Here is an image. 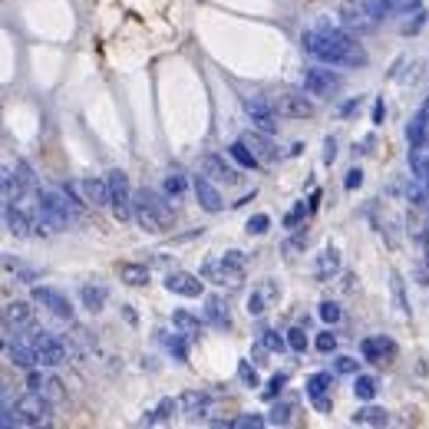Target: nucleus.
Here are the masks:
<instances>
[{"label": "nucleus", "instance_id": "6ab92c4d", "mask_svg": "<svg viewBox=\"0 0 429 429\" xmlns=\"http://www.w3.org/2000/svg\"><path fill=\"white\" fill-rule=\"evenodd\" d=\"M360 350H363V356H367L370 363H387V360L396 354V343H393L390 337H367V340L360 343Z\"/></svg>", "mask_w": 429, "mask_h": 429}, {"label": "nucleus", "instance_id": "4be33fe9", "mask_svg": "<svg viewBox=\"0 0 429 429\" xmlns=\"http://www.w3.org/2000/svg\"><path fill=\"white\" fill-rule=\"evenodd\" d=\"M337 271H340V251H337V248H324L320 258H317V271H314V274H317L320 281H330Z\"/></svg>", "mask_w": 429, "mask_h": 429}, {"label": "nucleus", "instance_id": "f257e3e1", "mask_svg": "<svg viewBox=\"0 0 429 429\" xmlns=\"http://www.w3.org/2000/svg\"><path fill=\"white\" fill-rule=\"evenodd\" d=\"M300 47L304 53L327 63V66H367V50L356 43L347 30L340 27H314V30H304L300 34Z\"/></svg>", "mask_w": 429, "mask_h": 429}, {"label": "nucleus", "instance_id": "9d476101", "mask_svg": "<svg viewBox=\"0 0 429 429\" xmlns=\"http://www.w3.org/2000/svg\"><path fill=\"white\" fill-rule=\"evenodd\" d=\"M244 112L251 116V122L264 132H278V116L281 112L274 109V99H264V96H251L244 99Z\"/></svg>", "mask_w": 429, "mask_h": 429}, {"label": "nucleus", "instance_id": "4468645a", "mask_svg": "<svg viewBox=\"0 0 429 429\" xmlns=\"http://www.w3.org/2000/svg\"><path fill=\"white\" fill-rule=\"evenodd\" d=\"M202 168H205L208 179H215V182H224V185H238L242 182V172L238 168L228 166V159H222V155H202Z\"/></svg>", "mask_w": 429, "mask_h": 429}, {"label": "nucleus", "instance_id": "b1692460", "mask_svg": "<svg viewBox=\"0 0 429 429\" xmlns=\"http://www.w3.org/2000/svg\"><path fill=\"white\" fill-rule=\"evenodd\" d=\"M205 320L211 324V327H218V330H231V317L224 314V304L218 298L205 300Z\"/></svg>", "mask_w": 429, "mask_h": 429}, {"label": "nucleus", "instance_id": "2eb2a0df", "mask_svg": "<svg viewBox=\"0 0 429 429\" xmlns=\"http://www.w3.org/2000/svg\"><path fill=\"white\" fill-rule=\"evenodd\" d=\"M166 287L172 294H182V298H202V291H205L202 278H195L188 271H172L166 278Z\"/></svg>", "mask_w": 429, "mask_h": 429}, {"label": "nucleus", "instance_id": "3c124183", "mask_svg": "<svg viewBox=\"0 0 429 429\" xmlns=\"http://www.w3.org/2000/svg\"><path fill=\"white\" fill-rule=\"evenodd\" d=\"M43 383H47V380H43V374L30 370V376H27V390H40V393H43Z\"/></svg>", "mask_w": 429, "mask_h": 429}, {"label": "nucleus", "instance_id": "9b49d317", "mask_svg": "<svg viewBox=\"0 0 429 429\" xmlns=\"http://www.w3.org/2000/svg\"><path fill=\"white\" fill-rule=\"evenodd\" d=\"M34 300H37L43 311H50L53 317L73 320V304L63 298L60 291H53V287H47V284H37V287H34Z\"/></svg>", "mask_w": 429, "mask_h": 429}, {"label": "nucleus", "instance_id": "f8f14e48", "mask_svg": "<svg viewBox=\"0 0 429 429\" xmlns=\"http://www.w3.org/2000/svg\"><path fill=\"white\" fill-rule=\"evenodd\" d=\"M242 142L255 152L258 159H261L264 166H274V162L281 159V149L271 142V132H264V129L255 132V129H251V132H244V135H242Z\"/></svg>", "mask_w": 429, "mask_h": 429}, {"label": "nucleus", "instance_id": "aec40b11", "mask_svg": "<svg viewBox=\"0 0 429 429\" xmlns=\"http://www.w3.org/2000/svg\"><path fill=\"white\" fill-rule=\"evenodd\" d=\"M79 188L90 205H109V179H83Z\"/></svg>", "mask_w": 429, "mask_h": 429}, {"label": "nucleus", "instance_id": "6e6552de", "mask_svg": "<svg viewBox=\"0 0 429 429\" xmlns=\"http://www.w3.org/2000/svg\"><path fill=\"white\" fill-rule=\"evenodd\" d=\"M34 320H37V311H34L27 300H10V304L3 307V334H7V340L34 330Z\"/></svg>", "mask_w": 429, "mask_h": 429}, {"label": "nucleus", "instance_id": "cd10ccee", "mask_svg": "<svg viewBox=\"0 0 429 429\" xmlns=\"http://www.w3.org/2000/svg\"><path fill=\"white\" fill-rule=\"evenodd\" d=\"M179 406H182V403H175V400L168 396V400H162V403H159V410L146 413L139 423H142V426H152V423H166V419H172V416H175V410H179Z\"/></svg>", "mask_w": 429, "mask_h": 429}, {"label": "nucleus", "instance_id": "393cba45", "mask_svg": "<svg viewBox=\"0 0 429 429\" xmlns=\"http://www.w3.org/2000/svg\"><path fill=\"white\" fill-rule=\"evenodd\" d=\"M79 298H83V304H86V311H93V314H99L103 307H106V300H109V294H106V287H99V284H83V291H79Z\"/></svg>", "mask_w": 429, "mask_h": 429}, {"label": "nucleus", "instance_id": "49530a36", "mask_svg": "<svg viewBox=\"0 0 429 429\" xmlns=\"http://www.w3.org/2000/svg\"><path fill=\"white\" fill-rule=\"evenodd\" d=\"M334 370H337V374H356V360H354V356H337Z\"/></svg>", "mask_w": 429, "mask_h": 429}, {"label": "nucleus", "instance_id": "c03bdc74", "mask_svg": "<svg viewBox=\"0 0 429 429\" xmlns=\"http://www.w3.org/2000/svg\"><path fill=\"white\" fill-rule=\"evenodd\" d=\"M238 376H242L248 387H258V370H255L248 360H242V363H238Z\"/></svg>", "mask_w": 429, "mask_h": 429}, {"label": "nucleus", "instance_id": "f3484780", "mask_svg": "<svg viewBox=\"0 0 429 429\" xmlns=\"http://www.w3.org/2000/svg\"><path fill=\"white\" fill-rule=\"evenodd\" d=\"M7 356H10V363L20 367V370H34V367H37V350H34L23 337H17V340L10 337V340H7Z\"/></svg>", "mask_w": 429, "mask_h": 429}, {"label": "nucleus", "instance_id": "a18cd8bd", "mask_svg": "<svg viewBox=\"0 0 429 429\" xmlns=\"http://www.w3.org/2000/svg\"><path fill=\"white\" fill-rule=\"evenodd\" d=\"M423 20H426V14L423 10H416L413 14L410 23H403V37H413V34H419V27H423Z\"/></svg>", "mask_w": 429, "mask_h": 429}, {"label": "nucleus", "instance_id": "39448f33", "mask_svg": "<svg viewBox=\"0 0 429 429\" xmlns=\"http://www.w3.org/2000/svg\"><path fill=\"white\" fill-rule=\"evenodd\" d=\"M23 337V334H20ZM34 350H37V363L40 367H60V363H66L70 360V347L60 340L56 334L50 330H30V337H23Z\"/></svg>", "mask_w": 429, "mask_h": 429}, {"label": "nucleus", "instance_id": "7ed1b4c3", "mask_svg": "<svg viewBox=\"0 0 429 429\" xmlns=\"http://www.w3.org/2000/svg\"><path fill=\"white\" fill-rule=\"evenodd\" d=\"M132 208H135V222L142 231H166L168 224L175 222V208L168 205L166 198L152 188H139L135 198H132Z\"/></svg>", "mask_w": 429, "mask_h": 429}, {"label": "nucleus", "instance_id": "5701e85b", "mask_svg": "<svg viewBox=\"0 0 429 429\" xmlns=\"http://www.w3.org/2000/svg\"><path fill=\"white\" fill-rule=\"evenodd\" d=\"M119 271V278H122V284H129V287H146L149 284V268H142V264H119L116 268Z\"/></svg>", "mask_w": 429, "mask_h": 429}, {"label": "nucleus", "instance_id": "ea45409f", "mask_svg": "<svg viewBox=\"0 0 429 429\" xmlns=\"http://www.w3.org/2000/svg\"><path fill=\"white\" fill-rule=\"evenodd\" d=\"M284 383H287V376H284V374H274L271 380H268V390H264L261 396H264V400H274V396L284 390Z\"/></svg>", "mask_w": 429, "mask_h": 429}, {"label": "nucleus", "instance_id": "a878e982", "mask_svg": "<svg viewBox=\"0 0 429 429\" xmlns=\"http://www.w3.org/2000/svg\"><path fill=\"white\" fill-rule=\"evenodd\" d=\"M410 172L429 185V149L426 146H413L410 149Z\"/></svg>", "mask_w": 429, "mask_h": 429}, {"label": "nucleus", "instance_id": "c9c22d12", "mask_svg": "<svg viewBox=\"0 0 429 429\" xmlns=\"http://www.w3.org/2000/svg\"><path fill=\"white\" fill-rule=\"evenodd\" d=\"M291 410H294L291 403H278V406L271 410V416H268V423H271V426H287V423H291Z\"/></svg>", "mask_w": 429, "mask_h": 429}, {"label": "nucleus", "instance_id": "412c9836", "mask_svg": "<svg viewBox=\"0 0 429 429\" xmlns=\"http://www.w3.org/2000/svg\"><path fill=\"white\" fill-rule=\"evenodd\" d=\"M356 426H390V413L380 410V406H360L354 413Z\"/></svg>", "mask_w": 429, "mask_h": 429}, {"label": "nucleus", "instance_id": "09e8293b", "mask_svg": "<svg viewBox=\"0 0 429 429\" xmlns=\"http://www.w3.org/2000/svg\"><path fill=\"white\" fill-rule=\"evenodd\" d=\"M248 314H251V317L264 314V294H258V291H255V294L248 298Z\"/></svg>", "mask_w": 429, "mask_h": 429}, {"label": "nucleus", "instance_id": "a211bd4d", "mask_svg": "<svg viewBox=\"0 0 429 429\" xmlns=\"http://www.w3.org/2000/svg\"><path fill=\"white\" fill-rule=\"evenodd\" d=\"M195 198H198V205L205 208V211H211V215L224 208L222 192L211 185V179H208V175H198V179H195Z\"/></svg>", "mask_w": 429, "mask_h": 429}, {"label": "nucleus", "instance_id": "7c9ffc66", "mask_svg": "<svg viewBox=\"0 0 429 429\" xmlns=\"http://www.w3.org/2000/svg\"><path fill=\"white\" fill-rule=\"evenodd\" d=\"M334 387V376L330 374H314L307 380V396L311 400H317V396H327V390Z\"/></svg>", "mask_w": 429, "mask_h": 429}, {"label": "nucleus", "instance_id": "423d86ee", "mask_svg": "<svg viewBox=\"0 0 429 429\" xmlns=\"http://www.w3.org/2000/svg\"><path fill=\"white\" fill-rule=\"evenodd\" d=\"M17 426H47L50 423V396L40 390H27L14 403Z\"/></svg>", "mask_w": 429, "mask_h": 429}, {"label": "nucleus", "instance_id": "f704fd0d", "mask_svg": "<svg viewBox=\"0 0 429 429\" xmlns=\"http://www.w3.org/2000/svg\"><path fill=\"white\" fill-rule=\"evenodd\" d=\"M231 426L235 429H261V426H268V419H264L261 413H244L238 419H231Z\"/></svg>", "mask_w": 429, "mask_h": 429}, {"label": "nucleus", "instance_id": "603ef678", "mask_svg": "<svg viewBox=\"0 0 429 429\" xmlns=\"http://www.w3.org/2000/svg\"><path fill=\"white\" fill-rule=\"evenodd\" d=\"M360 182H363V172H360V168H350V172H347V179H343V185H347V188H356Z\"/></svg>", "mask_w": 429, "mask_h": 429}, {"label": "nucleus", "instance_id": "20e7f679", "mask_svg": "<svg viewBox=\"0 0 429 429\" xmlns=\"http://www.w3.org/2000/svg\"><path fill=\"white\" fill-rule=\"evenodd\" d=\"M393 14V0H343L340 3V20L347 30L370 34L380 27V20Z\"/></svg>", "mask_w": 429, "mask_h": 429}, {"label": "nucleus", "instance_id": "58836bf2", "mask_svg": "<svg viewBox=\"0 0 429 429\" xmlns=\"http://www.w3.org/2000/svg\"><path fill=\"white\" fill-rule=\"evenodd\" d=\"M261 343L268 347V350H284V347H287V337H281L278 330H264Z\"/></svg>", "mask_w": 429, "mask_h": 429}, {"label": "nucleus", "instance_id": "dca6fc26", "mask_svg": "<svg viewBox=\"0 0 429 429\" xmlns=\"http://www.w3.org/2000/svg\"><path fill=\"white\" fill-rule=\"evenodd\" d=\"M242 274H244V268H235V264L224 261V258H222V264H205V268H202V278H208L211 284H228V287H235V284L242 281Z\"/></svg>", "mask_w": 429, "mask_h": 429}, {"label": "nucleus", "instance_id": "0eeeda50", "mask_svg": "<svg viewBox=\"0 0 429 429\" xmlns=\"http://www.w3.org/2000/svg\"><path fill=\"white\" fill-rule=\"evenodd\" d=\"M106 179H109V208H112V215H116V222H129V218H135V208H132L135 192H129L126 172L112 168Z\"/></svg>", "mask_w": 429, "mask_h": 429}, {"label": "nucleus", "instance_id": "f03ea898", "mask_svg": "<svg viewBox=\"0 0 429 429\" xmlns=\"http://www.w3.org/2000/svg\"><path fill=\"white\" fill-rule=\"evenodd\" d=\"M73 215H79V208L73 205V195L66 188H47L40 192V224L37 235H56L66 224L73 222Z\"/></svg>", "mask_w": 429, "mask_h": 429}, {"label": "nucleus", "instance_id": "2f4dec72", "mask_svg": "<svg viewBox=\"0 0 429 429\" xmlns=\"http://www.w3.org/2000/svg\"><path fill=\"white\" fill-rule=\"evenodd\" d=\"M406 139H410V146H426V119H423V112H419L416 119H410Z\"/></svg>", "mask_w": 429, "mask_h": 429}, {"label": "nucleus", "instance_id": "c756f323", "mask_svg": "<svg viewBox=\"0 0 429 429\" xmlns=\"http://www.w3.org/2000/svg\"><path fill=\"white\" fill-rule=\"evenodd\" d=\"M228 155H231V159H235V162H238L242 168H258V166H261V159H258L255 152L248 149V146H244L242 139H238V142H235V146L228 149Z\"/></svg>", "mask_w": 429, "mask_h": 429}, {"label": "nucleus", "instance_id": "c85d7f7f", "mask_svg": "<svg viewBox=\"0 0 429 429\" xmlns=\"http://www.w3.org/2000/svg\"><path fill=\"white\" fill-rule=\"evenodd\" d=\"M182 410L188 413V416H202L205 413V406H208V393H198V390H188V393H182Z\"/></svg>", "mask_w": 429, "mask_h": 429}, {"label": "nucleus", "instance_id": "473e14b6", "mask_svg": "<svg viewBox=\"0 0 429 429\" xmlns=\"http://www.w3.org/2000/svg\"><path fill=\"white\" fill-rule=\"evenodd\" d=\"M376 390H380L376 376H356V383H354L356 400H374V396H376Z\"/></svg>", "mask_w": 429, "mask_h": 429}, {"label": "nucleus", "instance_id": "37998d69", "mask_svg": "<svg viewBox=\"0 0 429 429\" xmlns=\"http://www.w3.org/2000/svg\"><path fill=\"white\" fill-rule=\"evenodd\" d=\"M320 320H327V324H337V320H340V307H337L334 300H324V304H320Z\"/></svg>", "mask_w": 429, "mask_h": 429}, {"label": "nucleus", "instance_id": "79ce46f5", "mask_svg": "<svg viewBox=\"0 0 429 429\" xmlns=\"http://www.w3.org/2000/svg\"><path fill=\"white\" fill-rule=\"evenodd\" d=\"M271 228V218L268 215H255V218H248V235H264Z\"/></svg>", "mask_w": 429, "mask_h": 429}, {"label": "nucleus", "instance_id": "e433bc0d", "mask_svg": "<svg viewBox=\"0 0 429 429\" xmlns=\"http://www.w3.org/2000/svg\"><path fill=\"white\" fill-rule=\"evenodd\" d=\"M287 347L304 354V350H307V330H304V327H291V330H287Z\"/></svg>", "mask_w": 429, "mask_h": 429}, {"label": "nucleus", "instance_id": "6e6d98bb", "mask_svg": "<svg viewBox=\"0 0 429 429\" xmlns=\"http://www.w3.org/2000/svg\"><path fill=\"white\" fill-rule=\"evenodd\" d=\"M383 119V103H376V109H374V122H380Z\"/></svg>", "mask_w": 429, "mask_h": 429}, {"label": "nucleus", "instance_id": "864d4df0", "mask_svg": "<svg viewBox=\"0 0 429 429\" xmlns=\"http://www.w3.org/2000/svg\"><path fill=\"white\" fill-rule=\"evenodd\" d=\"M419 0H393V14H403V10H413Z\"/></svg>", "mask_w": 429, "mask_h": 429}, {"label": "nucleus", "instance_id": "a19ab883", "mask_svg": "<svg viewBox=\"0 0 429 429\" xmlns=\"http://www.w3.org/2000/svg\"><path fill=\"white\" fill-rule=\"evenodd\" d=\"M307 211H311V205H294L291 211H287V215H284V228H298L300 218H304Z\"/></svg>", "mask_w": 429, "mask_h": 429}, {"label": "nucleus", "instance_id": "de8ad7c7", "mask_svg": "<svg viewBox=\"0 0 429 429\" xmlns=\"http://www.w3.org/2000/svg\"><path fill=\"white\" fill-rule=\"evenodd\" d=\"M43 393H47L50 400H63V383H60L56 376H50V380L43 383Z\"/></svg>", "mask_w": 429, "mask_h": 429}, {"label": "nucleus", "instance_id": "4c0bfd02", "mask_svg": "<svg viewBox=\"0 0 429 429\" xmlns=\"http://www.w3.org/2000/svg\"><path fill=\"white\" fill-rule=\"evenodd\" d=\"M314 347H317L320 354H334V350H337V334H334V330H324V334H317Z\"/></svg>", "mask_w": 429, "mask_h": 429}, {"label": "nucleus", "instance_id": "5fc2aeb1", "mask_svg": "<svg viewBox=\"0 0 429 429\" xmlns=\"http://www.w3.org/2000/svg\"><path fill=\"white\" fill-rule=\"evenodd\" d=\"M334 155H337V146H334V139H327V152H324V162H334Z\"/></svg>", "mask_w": 429, "mask_h": 429}, {"label": "nucleus", "instance_id": "ddd939ff", "mask_svg": "<svg viewBox=\"0 0 429 429\" xmlns=\"http://www.w3.org/2000/svg\"><path fill=\"white\" fill-rule=\"evenodd\" d=\"M274 109L291 119H307V116H314V103L307 99V93H284L274 99Z\"/></svg>", "mask_w": 429, "mask_h": 429}, {"label": "nucleus", "instance_id": "bb28decb", "mask_svg": "<svg viewBox=\"0 0 429 429\" xmlns=\"http://www.w3.org/2000/svg\"><path fill=\"white\" fill-rule=\"evenodd\" d=\"M172 324H175V330H182L185 337L202 334V320L195 317L192 311H172Z\"/></svg>", "mask_w": 429, "mask_h": 429}, {"label": "nucleus", "instance_id": "1a4fd4ad", "mask_svg": "<svg viewBox=\"0 0 429 429\" xmlns=\"http://www.w3.org/2000/svg\"><path fill=\"white\" fill-rule=\"evenodd\" d=\"M340 86V76L327 66H311L304 73V93L314 96V99H324V96H334V90Z\"/></svg>", "mask_w": 429, "mask_h": 429}, {"label": "nucleus", "instance_id": "72a5a7b5", "mask_svg": "<svg viewBox=\"0 0 429 429\" xmlns=\"http://www.w3.org/2000/svg\"><path fill=\"white\" fill-rule=\"evenodd\" d=\"M185 188H188V182H185V175L182 172H172L166 179V195H172V198H182L185 195Z\"/></svg>", "mask_w": 429, "mask_h": 429}, {"label": "nucleus", "instance_id": "8fccbe9b", "mask_svg": "<svg viewBox=\"0 0 429 429\" xmlns=\"http://www.w3.org/2000/svg\"><path fill=\"white\" fill-rule=\"evenodd\" d=\"M168 350H172V354L179 356V360H182V363H185V356H188V350H185V340H182V337L175 334L172 337V340H168Z\"/></svg>", "mask_w": 429, "mask_h": 429}]
</instances>
